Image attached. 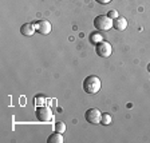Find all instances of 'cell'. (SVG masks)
<instances>
[{
  "instance_id": "9a60e30c",
  "label": "cell",
  "mask_w": 150,
  "mask_h": 143,
  "mask_svg": "<svg viewBox=\"0 0 150 143\" xmlns=\"http://www.w3.org/2000/svg\"><path fill=\"white\" fill-rule=\"evenodd\" d=\"M42 102H43V98H38V99H35V103H36L38 106H42Z\"/></svg>"
},
{
  "instance_id": "277c9868",
  "label": "cell",
  "mask_w": 150,
  "mask_h": 143,
  "mask_svg": "<svg viewBox=\"0 0 150 143\" xmlns=\"http://www.w3.org/2000/svg\"><path fill=\"white\" fill-rule=\"evenodd\" d=\"M95 52H97L98 56H100V58H109L112 54V47L109 42L100 40L99 43H97V46H95Z\"/></svg>"
},
{
  "instance_id": "52a82bcc",
  "label": "cell",
  "mask_w": 150,
  "mask_h": 143,
  "mask_svg": "<svg viewBox=\"0 0 150 143\" xmlns=\"http://www.w3.org/2000/svg\"><path fill=\"white\" fill-rule=\"evenodd\" d=\"M126 27H127V20L125 18H122V16H118L117 19L112 20V28L115 30V31H125Z\"/></svg>"
},
{
  "instance_id": "4fadbf2b",
  "label": "cell",
  "mask_w": 150,
  "mask_h": 143,
  "mask_svg": "<svg viewBox=\"0 0 150 143\" xmlns=\"http://www.w3.org/2000/svg\"><path fill=\"white\" fill-rule=\"evenodd\" d=\"M100 40H102V36H100V35H94V36H91V42H97V43H99Z\"/></svg>"
},
{
  "instance_id": "3957f363",
  "label": "cell",
  "mask_w": 150,
  "mask_h": 143,
  "mask_svg": "<svg viewBox=\"0 0 150 143\" xmlns=\"http://www.w3.org/2000/svg\"><path fill=\"white\" fill-rule=\"evenodd\" d=\"M35 116L39 122H44V123H48V122L52 120V111L48 106H38V108L35 110Z\"/></svg>"
},
{
  "instance_id": "ba28073f",
  "label": "cell",
  "mask_w": 150,
  "mask_h": 143,
  "mask_svg": "<svg viewBox=\"0 0 150 143\" xmlns=\"http://www.w3.org/2000/svg\"><path fill=\"white\" fill-rule=\"evenodd\" d=\"M35 32H36V28H35L34 23H25L20 27V34L24 36H32Z\"/></svg>"
},
{
  "instance_id": "5b68a950",
  "label": "cell",
  "mask_w": 150,
  "mask_h": 143,
  "mask_svg": "<svg viewBox=\"0 0 150 143\" xmlns=\"http://www.w3.org/2000/svg\"><path fill=\"white\" fill-rule=\"evenodd\" d=\"M84 118H86V120H87L88 123H91V125H98V123H100L102 114H100V111L98 108L93 107V108H88L87 111L84 112Z\"/></svg>"
},
{
  "instance_id": "7c38bea8",
  "label": "cell",
  "mask_w": 150,
  "mask_h": 143,
  "mask_svg": "<svg viewBox=\"0 0 150 143\" xmlns=\"http://www.w3.org/2000/svg\"><path fill=\"white\" fill-rule=\"evenodd\" d=\"M109 16L112 19V20H114V19L118 18V12H117L115 9H112V11H110V12H109Z\"/></svg>"
},
{
  "instance_id": "8992f818",
  "label": "cell",
  "mask_w": 150,
  "mask_h": 143,
  "mask_svg": "<svg viewBox=\"0 0 150 143\" xmlns=\"http://www.w3.org/2000/svg\"><path fill=\"white\" fill-rule=\"evenodd\" d=\"M34 24H35V28H36V32H39L42 35H48L51 32V28H52L51 23L48 20H38Z\"/></svg>"
},
{
  "instance_id": "9c48e42d",
  "label": "cell",
  "mask_w": 150,
  "mask_h": 143,
  "mask_svg": "<svg viewBox=\"0 0 150 143\" xmlns=\"http://www.w3.org/2000/svg\"><path fill=\"white\" fill-rule=\"evenodd\" d=\"M64 142V139H63V135L60 134V132H54V134H51L50 137H48V139H47V143H63Z\"/></svg>"
},
{
  "instance_id": "5bb4252c",
  "label": "cell",
  "mask_w": 150,
  "mask_h": 143,
  "mask_svg": "<svg viewBox=\"0 0 150 143\" xmlns=\"http://www.w3.org/2000/svg\"><path fill=\"white\" fill-rule=\"evenodd\" d=\"M97 3H99V4H109L111 0H95Z\"/></svg>"
},
{
  "instance_id": "8fae6325",
  "label": "cell",
  "mask_w": 150,
  "mask_h": 143,
  "mask_svg": "<svg viewBox=\"0 0 150 143\" xmlns=\"http://www.w3.org/2000/svg\"><path fill=\"white\" fill-rule=\"evenodd\" d=\"M100 123L105 126H109L111 123V115L110 114H102V119H100Z\"/></svg>"
},
{
  "instance_id": "30bf717a",
  "label": "cell",
  "mask_w": 150,
  "mask_h": 143,
  "mask_svg": "<svg viewBox=\"0 0 150 143\" xmlns=\"http://www.w3.org/2000/svg\"><path fill=\"white\" fill-rule=\"evenodd\" d=\"M66 128H67V126H66L64 122H55V131L56 132L63 134V132L66 131Z\"/></svg>"
},
{
  "instance_id": "7a4b0ae2",
  "label": "cell",
  "mask_w": 150,
  "mask_h": 143,
  "mask_svg": "<svg viewBox=\"0 0 150 143\" xmlns=\"http://www.w3.org/2000/svg\"><path fill=\"white\" fill-rule=\"evenodd\" d=\"M94 27L98 31H109L112 28V19L109 15H98L94 19Z\"/></svg>"
},
{
  "instance_id": "6da1fadb",
  "label": "cell",
  "mask_w": 150,
  "mask_h": 143,
  "mask_svg": "<svg viewBox=\"0 0 150 143\" xmlns=\"http://www.w3.org/2000/svg\"><path fill=\"white\" fill-rule=\"evenodd\" d=\"M102 87V83H100V79L95 75H90L83 80V90L84 92L90 94V95H94L97 94L98 91Z\"/></svg>"
}]
</instances>
